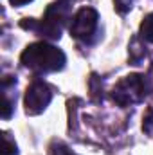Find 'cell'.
<instances>
[{
    "label": "cell",
    "mask_w": 153,
    "mask_h": 155,
    "mask_svg": "<svg viewBox=\"0 0 153 155\" xmlns=\"http://www.w3.org/2000/svg\"><path fill=\"white\" fill-rule=\"evenodd\" d=\"M20 61L24 67L31 69L36 74H47L56 72L65 67V52L47 41L31 43L20 56Z\"/></svg>",
    "instance_id": "cell-1"
},
{
    "label": "cell",
    "mask_w": 153,
    "mask_h": 155,
    "mask_svg": "<svg viewBox=\"0 0 153 155\" xmlns=\"http://www.w3.org/2000/svg\"><path fill=\"white\" fill-rule=\"evenodd\" d=\"M50 155H77V153H74L65 143L52 141V144H50Z\"/></svg>",
    "instance_id": "cell-7"
},
{
    "label": "cell",
    "mask_w": 153,
    "mask_h": 155,
    "mask_svg": "<svg viewBox=\"0 0 153 155\" xmlns=\"http://www.w3.org/2000/svg\"><path fill=\"white\" fill-rule=\"evenodd\" d=\"M2 155H18L16 143L9 137V134H4V152H2Z\"/></svg>",
    "instance_id": "cell-8"
},
{
    "label": "cell",
    "mask_w": 153,
    "mask_h": 155,
    "mask_svg": "<svg viewBox=\"0 0 153 155\" xmlns=\"http://www.w3.org/2000/svg\"><path fill=\"white\" fill-rule=\"evenodd\" d=\"M144 94H146V83H144V76H141V74L126 76L112 90L114 101L121 107H128V105L142 101Z\"/></svg>",
    "instance_id": "cell-3"
},
{
    "label": "cell",
    "mask_w": 153,
    "mask_h": 155,
    "mask_svg": "<svg viewBox=\"0 0 153 155\" xmlns=\"http://www.w3.org/2000/svg\"><path fill=\"white\" fill-rule=\"evenodd\" d=\"M69 13H70V5H69V0H61L58 4H50L43 15V18L36 22L33 18H25L20 25L24 29H31L34 31L38 36H45V38L50 40H58L61 36V29L63 25L67 24V18H69Z\"/></svg>",
    "instance_id": "cell-2"
},
{
    "label": "cell",
    "mask_w": 153,
    "mask_h": 155,
    "mask_svg": "<svg viewBox=\"0 0 153 155\" xmlns=\"http://www.w3.org/2000/svg\"><path fill=\"white\" fill-rule=\"evenodd\" d=\"M97 24H99V15L94 7H81L70 20V35L76 40L81 41H90V38L97 33Z\"/></svg>",
    "instance_id": "cell-4"
},
{
    "label": "cell",
    "mask_w": 153,
    "mask_h": 155,
    "mask_svg": "<svg viewBox=\"0 0 153 155\" xmlns=\"http://www.w3.org/2000/svg\"><path fill=\"white\" fill-rule=\"evenodd\" d=\"M133 2H135V0H114L115 11H117L119 15H126V13L133 7Z\"/></svg>",
    "instance_id": "cell-9"
},
{
    "label": "cell",
    "mask_w": 153,
    "mask_h": 155,
    "mask_svg": "<svg viewBox=\"0 0 153 155\" xmlns=\"http://www.w3.org/2000/svg\"><path fill=\"white\" fill-rule=\"evenodd\" d=\"M50 99H52L50 87L47 83L40 81V79L33 81L27 87V90H25V99H24L25 112L29 116H38V114H41L47 108V105L50 103Z\"/></svg>",
    "instance_id": "cell-5"
},
{
    "label": "cell",
    "mask_w": 153,
    "mask_h": 155,
    "mask_svg": "<svg viewBox=\"0 0 153 155\" xmlns=\"http://www.w3.org/2000/svg\"><path fill=\"white\" fill-rule=\"evenodd\" d=\"M141 38L148 43H153V13H150L141 24Z\"/></svg>",
    "instance_id": "cell-6"
},
{
    "label": "cell",
    "mask_w": 153,
    "mask_h": 155,
    "mask_svg": "<svg viewBox=\"0 0 153 155\" xmlns=\"http://www.w3.org/2000/svg\"><path fill=\"white\" fill-rule=\"evenodd\" d=\"M31 0H11L13 5H24V4H29Z\"/></svg>",
    "instance_id": "cell-10"
}]
</instances>
